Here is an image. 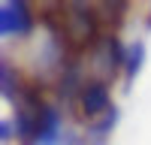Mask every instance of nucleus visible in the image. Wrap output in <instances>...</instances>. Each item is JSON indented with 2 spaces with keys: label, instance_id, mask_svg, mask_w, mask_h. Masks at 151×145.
Segmentation results:
<instances>
[{
  "label": "nucleus",
  "instance_id": "nucleus-1",
  "mask_svg": "<svg viewBox=\"0 0 151 145\" xmlns=\"http://www.w3.org/2000/svg\"><path fill=\"white\" fill-rule=\"evenodd\" d=\"M109 109H112L109 85H106L103 79H91V82H85V88L79 91V112L91 121V124H97V121L103 118Z\"/></svg>",
  "mask_w": 151,
  "mask_h": 145
},
{
  "label": "nucleus",
  "instance_id": "nucleus-2",
  "mask_svg": "<svg viewBox=\"0 0 151 145\" xmlns=\"http://www.w3.org/2000/svg\"><path fill=\"white\" fill-rule=\"evenodd\" d=\"M33 30V12L21 0L0 3V36H27Z\"/></svg>",
  "mask_w": 151,
  "mask_h": 145
},
{
  "label": "nucleus",
  "instance_id": "nucleus-3",
  "mask_svg": "<svg viewBox=\"0 0 151 145\" xmlns=\"http://www.w3.org/2000/svg\"><path fill=\"white\" fill-rule=\"evenodd\" d=\"M58 142H60V115H58L55 106L45 103V109H42V115H40V124H36V133H33L30 145H58Z\"/></svg>",
  "mask_w": 151,
  "mask_h": 145
},
{
  "label": "nucleus",
  "instance_id": "nucleus-4",
  "mask_svg": "<svg viewBox=\"0 0 151 145\" xmlns=\"http://www.w3.org/2000/svg\"><path fill=\"white\" fill-rule=\"evenodd\" d=\"M142 64H145V42L133 39L127 48H124V76H127V82H133L136 76H139Z\"/></svg>",
  "mask_w": 151,
  "mask_h": 145
},
{
  "label": "nucleus",
  "instance_id": "nucleus-5",
  "mask_svg": "<svg viewBox=\"0 0 151 145\" xmlns=\"http://www.w3.org/2000/svg\"><path fill=\"white\" fill-rule=\"evenodd\" d=\"M15 85H18L15 70L9 67V60H3V64H0V88H3V97L12 100V103H15Z\"/></svg>",
  "mask_w": 151,
  "mask_h": 145
},
{
  "label": "nucleus",
  "instance_id": "nucleus-6",
  "mask_svg": "<svg viewBox=\"0 0 151 145\" xmlns=\"http://www.w3.org/2000/svg\"><path fill=\"white\" fill-rule=\"evenodd\" d=\"M115 121H118V109L112 106L109 112H106L103 118L97 121V124H91V130L97 133V136H106V133H112V130H115Z\"/></svg>",
  "mask_w": 151,
  "mask_h": 145
},
{
  "label": "nucleus",
  "instance_id": "nucleus-7",
  "mask_svg": "<svg viewBox=\"0 0 151 145\" xmlns=\"http://www.w3.org/2000/svg\"><path fill=\"white\" fill-rule=\"evenodd\" d=\"M0 136H3V142H12V136H15V124H12V118L0 121Z\"/></svg>",
  "mask_w": 151,
  "mask_h": 145
},
{
  "label": "nucleus",
  "instance_id": "nucleus-8",
  "mask_svg": "<svg viewBox=\"0 0 151 145\" xmlns=\"http://www.w3.org/2000/svg\"><path fill=\"white\" fill-rule=\"evenodd\" d=\"M148 27H151V15H148Z\"/></svg>",
  "mask_w": 151,
  "mask_h": 145
}]
</instances>
